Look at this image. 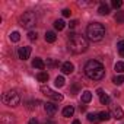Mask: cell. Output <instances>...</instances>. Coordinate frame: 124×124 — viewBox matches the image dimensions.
Segmentation results:
<instances>
[{"label": "cell", "instance_id": "6da1fadb", "mask_svg": "<svg viewBox=\"0 0 124 124\" xmlns=\"http://www.w3.org/2000/svg\"><path fill=\"white\" fill-rule=\"evenodd\" d=\"M67 47L73 54H80L85 53L88 50V39L80 35V34H75L70 32L69 34V41H67Z\"/></svg>", "mask_w": 124, "mask_h": 124}, {"label": "cell", "instance_id": "7a4b0ae2", "mask_svg": "<svg viewBox=\"0 0 124 124\" xmlns=\"http://www.w3.org/2000/svg\"><path fill=\"white\" fill-rule=\"evenodd\" d=\"M85 75L92 80H101L105 76V69L98 60H89L85 64Z\"/></svg>", "mask_w": 124, "mask_h": 124}, {"label": "cell", "instance_id": "3957f363", "mask_svg": "<svg viewBox=\"0 0 124 124\" xmlns=\"http://www.w3.org/2000/svg\"><path fill=\"white\" fill-rule=\"evenodd\" d=\"M86 35H88V39L96 42V41H101L104 37H105V28L102 23L99 22H92L88 25L86 28Z\"/></svg>", "mask_w": 124, "mask_h": 124}, {"label": "cell", "instance_id": "277c9868", "mask_svg": "<svg viewBox=\"0 0 124 124\" xmlns=\"http://www.w3.org/2000/svg\"><path fill=\"white\" fill-rule=\"evenodd\" d=\"M19 23L23 28H32L37 25V15L31 10L23 12V15H21V18H19Z\"/></svg>", "mask_w": 124, "mask_h": 124}, {"label": "cell", "instance_id": "5b68a950", "mask_svg": "<svg viewBox=\"0 0 124 124\" xmlns=\"http://www.w3.org/2000/svg\"><path fill=\"white\" fill-rule=\"evenodd\" d=\"M3 102L9 107H18L21 104V96L16 91H8L3 93Z\"/></svg>", "mask_w": 124, "mask_h": 124}, {"label": "cell", "instance_id": "8992f818", "mask_svg": "<svg viewBox=\"0 0 124 124\" xmlns=\"http://www.w3.org/2000/svg\"><path fill=\"white\" fill-rule=\"evenodd\" d=\"M41 92L45 95V96H48V98H51L53 101H55V102H60V101H63V95L61 93H57V92H54L53 89H50L48 86H41Z\"/></svg>", "mask_w": 124, "mask_h": 124}, {"label": "cell", "instance_id": "52a82bcc", "mask_svg": "<svg viewBox=\"0 0 124 124\" xmlns=\"http://www.w3.org/2000/svg\"><path fill=\"white\" fill-rule=\"evenodd\" d=\"M18 55H19V58L23 60V61L28 60L29 55H31V47H21L19 51H18Z\"/></svg>", "mask_w": 124, "mask_h": 124}, {"label": "cell", "instance_id": "ba28073f", "mask_svg": "<svg viewBox=\"0 0 124 124\" xmlns=\"http://www.w3.org/2000/svg\"><path fill=\"white\" fill-rule=\"evenodd\" d=\"M111 115H112L114 118H117V120H121V118L124 117V111H123L118 105H114L112 109H111Z\"/></svg>", "mask_w": 124, "mask_h": 124}, {"label": "cell", "instance_id": "9c48e42d", "mask_svg": "<svg viewBox=\"0 0 124 124\" xmlns=\"http://www.w3.org/2000/svg\"><path fill=\"white\" fill-rule=\"evenodd\" d=\"M73 70H75V66L70 63V61H66V63L61 64V72L64 75H70V73H73Z\"/></svg>", "mask_w": 124, "mask_h": 124}, {"label": "cell", "instance_id": "30bf717a", "mask_svg": "<svg viewBox=\"0 0 124 124\" xmlns=\"http://www.w3.org/2000/svg\"><path fill=\"white\" fill-rule=\"evenodd\" d=\"M44 108H45V112H47L50 117H53V115L57 112V105H54L53 102H47Z\"/></svg>", "mask_w": 124, "mask_h": 124}, {"label": "cell", "instance_id": "8fae6325", "mask_svg": "<svg viewBox=\"0 0 124 124\" xmlns=\"http://www.w3.org/2000/svg\"><path fill=\"white\" fill-rule=\"evenodd\" d=\"M0 124H15V118L10 114H3L0 117Z\"/></svg>", "mask_w": 124, "mask_h": 124}, {"label": "cell", "instance_id": "7c38bea8", "mask_svg": "<svg viewBox=\"0 0 124 124\" xmlns=\"http://www.w3.org/2000/svg\"><path fill=\"white\" fill-rule=\"evenodd\" d=\"M32 66H34L35 69L42 70V69L45 67V61H44V60H41V58H35V60L32 61Z\"/></svg>", "mask_w": 124, "mask_h": 124}, {"label": "cell", "instance_id": "4fadbf2b", "mask_svg": "<svg viewBox=\"0 0 124 124\" xmlns=\"http://www.w3.org/2000/svg\"><path fill=\"white\" fill-rule=\"evenodd\" d=\"M98 13H99V15H102V16L108 15V13H109V6H108V5H105V3H101V6L98 8Z\"/></svg>", "mask_w": 124, "mask_h": 124}, {"label": "cell", "instance_id": "5bb4252c", "mask_svg": "<svg viewBox=\"0 0 124 124\" xmlns=\"http://www.w3.org/2000/svg\"><path fill=\"white\" fill-rule=\"evenodd\" d=\"M55 39H57V35H55L53 31L45 32V41H47V42H54Z\"/></svg>", "mask_w": 124, "mask_h": 124}, {"label": "cell", "instance_id": "9a60e30c", "mask_svg": "<svg viewBox=\"0 0 124 124\" xmlns=\"http://www.w3.org/2000/svg\"><path fill=\"white\" fill-rule=\"evenodd\" d=\"M91 99H92V93L89 91H85L82 93V102L83 104H88V102H91Z\"/></svg>", "mask_w": 124, "mask_h": 124}, {"label": "cell", "instance_id": "2e32d148", "mask_svg": "<svg viewBox=\"0 0 124 124\" xmlns=\"http://www.w3.org/2000/svg\"><path fill=\"white\" fill-rule=\"evenodd\" d=\"M73 114H75V108L72 105H69V107H66L63 109V115L64 117H73Z\"/></svg>", "mask_w": 124, "mask_h": 124}, {"label": "cell", "instance_id": "e0dca14e", "mask_svg": "<svg viewBox=\"0 0 124 124\" xmlns=\"http://www.w3.org/2000/svg\"><path fill=\"white\" fill-rule=\"evenodd\" d=\"M64 26H66V22H64V21H61V19H58V21H55V22H54V28H55L57 31L64 29Z\"/></svg>", "mask_w": 124, "mask_h": 124}, {"label": "cell", "instance_id": "ac0fdd59", "mask_svg": "<svg viewBox=\"0 0 124 124\" xmlns=\"http://www.w3.org/2000/svg\"><path fill=\"white\" fill-rule=\"evenodd\" d=\"M98 115H99V120H101V121H108V120L111 118V112H108V111H102V112H99Z\"/></svg>", "mask_w": 124, "mask_h": 124}, {"label": "cell", "instance_id": "d6986e66", "mask_svg": "<svg viewBox=\"0 0 124 124\" xmlns=\"http://www.w3.org/2000/svg\"><path fill=\"white\" fill-rule=\"evenodd\" d=\"M88 120H89V123H93V124H96V123H99L101 120H99V115L98 114H88Z\"/></svg>", "mask_w": 124, "mask_h": 124}, {"label": "cell", "instance_id": "ffe728a7", "mask_svg": "<svg viewBox=\"0 0 124 124\" xmlns=\"http://www.w3.org/2000/svg\"><path fill=\"white\" fill-rule=\"evenodd\" d=\"M114 69H115L117 73H124V61H117Z\"/></svg>", "mask_w": 124, "mask_h": 124}, {"label": "cell", "instance_id": "44dd1931", "mask_svg": "<svg viewBox=\"0 0 124 124\" xmlns=\"http://www.w3.org/2000/svg\"><path fill=\"white\" fill-rule=\"evenodd\" d=\"M37 79H38L39 82H47V80H48V73H45V72H39V73L37 75Z\"/></svg>", "mask_w": 124, "mask_h": 124}, {"label": "cell", "instance_id": "7402d4cb", "mask_svg": "<svg viewBox=\"0 0 124 124\" xmlns=\"http://www.w3.org/2000/svg\"><path fill=\"white\" fill-rule=\"evenodd\" d=\"M64 82H66V80H64V78H63V76H57L54 83H55V86H57V88H61V86H64Z\"/></svg>", "mask_w": 124, "mask_h": 124}, {"label": "cell", "instance_id": "603a6c76", "mask_svg": "<svg viewBox=\"0 0 124 124\" xmlns=\"http://www.w3.org/2000/svg\"><path fill=\"white\" fill-rule=\"evenodd\" d=\"M117 48H118L120 55H121V57H124V39H121V41H118V42H117Z\"/></svg>", "mask_w": 124, "mask_h": 124}, {"label": "cell", "instance_id": "cb8c5ba5", "mask_svg": "<svg viewBox=\"0 0 124 124\" xmlns=\"http://www.w3.org/2000/svg\"><path fill=\"white\" fill-rule=\"evenodd\" d=\"M45 66H48V67H57L58 66V61H55L54 58H47V63H45Z\"/></svg>", "mask_w": 124, "mask_h": 124}, {"label": "cell", "instance_id": "d4e9b609", "mask_svg": "<svg viewBox=\"0 0 124 124\" xmlns=\"http://www.w3.org/2000/svg\"><path fill=\"white\" fill-rule=\"evenodd\" d=\"M123 82H124V76L123 75H118V76L112 78V83H115V85H121Z\"/></svg>", "mask_w": 124, "mask_h": 124}, {"label": "cell", "instance_id": "484cf974", "mask_svg": "<svg viewBox=\"0 0 124 124\" xmlns=\"http://www.w3.org/2000/svg\"><path fill=\"white\" fill-rule=\"evenodd\" d=\"M115 22H117V23H124V12H117V15H115Z\"/></svg>", "mask_w": 124, "mask_h": 124}, {"label": "cell", "instance_id": "4316f807", "mask_svg": "<svg viewBox=\"0 0 124 124\" xmlns=\"http://www.w3.org/2000/svg\"><path fill=\"white\" fill-rule=\"evenodd\" d=\"M111 6H112L114 9H120V8L123 6V2H121V0H112V2H111Z\"/></svg>", "mask_w": 124, "mask_h": 124}, {"label": "cell", "instance_id": "83f0119b", "mask_svg": "<svg viewBox=\"0 0 124 124\" xmlns=\"http://www.w3.org/2000/svg\"><path fill=\"white\" fill-rule=\"evenodd\" d=\"M10 39H12L13 42H18V41L21 39V34H19V32H12V35H10Z\"/></svg>", "mask_w": 124, "mask_h": 124}, {"label": "cell", "instance_id": "f1b7e54d", "mask_svg": "<svg viewBox=\"0 0 124 124\" xmlns=\"http://www.w3.org/2000/svg\"><path fill=\"white\" fill-rule=\"evenodd\" d=\"M37 38H38V34H37V32L31 31V32L28 34V39H29V41H37Z\"/></svg>", "mask_w": 124, "mask_h": 124}, {"label": "cell", "instance_id": "f546056e", "mask_svg": "<svg viewBox=\"0 0 124 124\" xmlns=\"http://www.w3.org/2000/svg\"><path fill=\"white\" fill-rule=\"evenodd\" d=\"M99 99H101V104H109V96H108V95H105V93H104V95H101V96H99Z\"/></svg>", "mask_w": 124, "mask_h": 124}, {"label": "cell", "instance_id": "4dcf8cb0", "mask_svg": "<svg viewBox=\"0 0 124 124\" xmlns=\"http://www.w3.org/2000/svg\"><path fill=\"white\" fill-rule=\"evenodd\" d=\"M78 92H79V85H78V83H73L72 88H70V93L75 95V93H78Z\"/></svg>", "mask_w": 124, "mask_h": 124}, {"label": "cell", "instance_id": "1f68e13d", "mask_svg": "<svg viewBox=\"0 0 124 124\" xmlns=\"http://www.w3.org/2000/svg\"><path fill=\"white\" fill-rule=\"evenodd\" d=\"M37 104H39V101H29V102H28V109L37 108Z\"/></svg>", "mask_w": 124, "mask_h": 124}, {"label": "cell", "instance_id": "d6a6232c", "mask_svg": "<svg viewBox=\"0 0 124 124\" xmlns=\"http://www.w3.org/2000/svg\"><path fill=\"white\" fill-rule=\"evenodd\" d=\"M61 13H63V16H64V18H69V16L72 15L70 9H63V12H61Z\"/></svg>", "mask_w": 124, "mask_h": 124}, {"label": "cell", "instance_id": "836d02e7", "mask_svg": "<svg viewBox=\"0 0 124 124\" xmlns=\"http://www.w3.org/2000/svg\"><path fill=\"white\" fill-rule=\"evenodd\" d=\"M78 23H79L78 21H70V23H69V26H70V28H76V26H78Z\"/></svg>", "mask_w": 124, "mask_h": 124}, {"label": "cell", "instance_id": "e575fe53", "mask_svg": "<svg viewBox=\"0 0 124 124\" xmlns=\"http://www.w3.org/2000/svg\"><path fill=\"white\" fill-rule=\"evenodd\" d=\"M28 124H39V123H38V120H35V118H31Z\"/></svg>", "mask_w": 124, "mask_h": 124}, {"label": "cell", "instance_id": "d590c367", "mask_svg": "<svg viewBox=\"0 0 124 124\" xmlns=\"http://www.w3.org/2000/svg\"><path fill=\"white\" fill-rule=\"evenodd\" d=\"M45 124H57V123L53 121V120H45Z\"/></svg>", "mask_w": 124, "mask_h": 124}, {"label": "cell", "instance_id": "8d00e7d4", "mask_svg": "<svg viewBox=\"0 0 124 124\" xmlns=\"http://www.w3.org/2000/svg\"><path fill=\"white\" fill-rule=\"evenodd\" d=\"M96 93L101 96V95H104V91H102V89H98V91H96Z\"/></svg>", "mask_w": 124, "mask_h": 124}, {"label": "cell", "instance_id": "74e56055", "mask_svg": "<svg viewBox=\"0 0 124 124\" xmlns=\"http://www.w3.org/2000/svg\"><path fill=\"white\" fill-rule=\"evenodd\" d=\"M73 124H80V121H79V120H75V121H73Z\"/></svg>", "mask_w": 124, "mask_h": 124}]
</instances>
